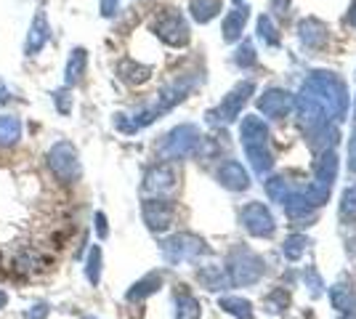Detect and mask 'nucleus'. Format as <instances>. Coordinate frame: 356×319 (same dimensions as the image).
Instances as JSON below:
<instances>
[{"instance_id":"1","label":"nucleus","mask_w":356,"mask_h":319,"mask_svg":"<svg viewBox=\"0 0 356 319\" xmlns=\"http://www.w3.org/2000/svg\"><path fill=\"white\" fill-rule=\"evenodd\" d=\"M306 93H312L314 99L327 109L330 117H341L346 112V88H343L341 80H335L332 75H314L309 83H306Z\"/></svg>"},{"instance_id":"2","label":"nucleus","mask_w":356,"mask_h":319,"mask_svg":"<svg viewBox=\"0 0 356 319\" xmlns=\"http://www.w3.org/2000/svg\"><path fill=\"white\" fill-rule=\"evenodd\" d=\"M45 163L48 170L56 176V181L61 183H77L83 176V165H80V157L70 141H56L48 154H45Z\"/></svg>"},{"instance_id":"3","label":"nucleus","mask_w":356,"mask_h":319,"mask_svg":"<svg viewBox=\"0 0 356 319\" xmlns=\"http://www.w3.org/2000/svg\"><path fill=\"white\" fill-rule=\"evenodd\" d=\"M200 131L194 125H178L170 133H165L157 152L163 160H184V157H192L200 147Z\"/></svg>"},{"instance_id":"4","label":"nucleus","mask_w":356,"mask_h":319,"mask_svg":"<svg viewBox=\"0 0 356 319\" xmlns=\"http://www.w3.org/2000/svg\"><path fill=\"white\" fill-rule=\"evenodd\" d=\"M152 32L163 40L165 46H170V48H184L189 43V24H186V19L178 14V11H173V8H168V11L154 16Z\"/></svg>"},{"instance_id":"5","label":"nucleus","mask_w":356,"mask_h":319,"mask_svg":"<svg viewBox=\"0 0 356 319\" xmlns=\"http://www.w3.org/2000/svg\"><path fill=\"white\" fill-rule=\"evenodd\" d=\"M202 253H205V243H202L200 237H194V234H186V231L173 234L170 240L163 243V256H165V261H170V263L194 261L197 256H202Z\"/></svg>"},{"instance_id":"6","label":"nucleus","mask_w":356,"mask_h":319,"mask_svg":"<svg viewBox=\"0 0 356 319\" xmlns=\"http://www.w3.org/2000/svg\"><path fill=\"white\" fill-rule=\"evenodd\" d=\"M261 272H264L261 259L252 256L250 250H237L229 261V279L234 285H252V282H258Z\"/></svg>"},{"instance_id":"7","label":"nucleus","mask_w":356,"mask_h":319,"mask_svg":"<svg viewBox=\"0 0 356 319\" xmlns=\"http://www.w3.org/2000/svg\"><path fill=\"white\" fill-rule=\"evenodd\" d=\"M176 183H178L176 167L168 165V163H157V165L149 167L147 176H144V192L152 195V197H165V195H170L176 189Z\"/></svg>"},{"instance_id":"8","label":"nucleus","mask_w":356,"mask_h":319,"mask_svg":"<svg viewBox=\"0 0 356 319\" xmlns=\"http://www.w3.org/2000/svg\"><path fill=\"white\" fill-rule=\"evenodd\" d=\"M141 215H144V224L152 231H165V229H170V224L176 221V208H173L170 199L152 197L141 205Z\"/></svg>"},{"instance_id":"9","label":"nucleus","mask_w":356,"mask_h":319,"mask_svg":"<svg viewBox=\"0 0 356 319\" xmlns=\"http://www.w3.org/2000/svg\"><path fill=\"white\" fill-rule=\"evenodd\" d=\"M48 40H51V22H48V14H45L43 8H38L35 16H32L30 32L24 38V54L27 56H38L48 46Z\"/></svg>"},{"instance_id":"10","label":"nucleus","mask_w":356,"mask_h":319,"mask_svg":"<svg viewBox=\"0 0 356 319\" xmlns=\"http://www.w3.org/2000/svg\"><path fill=\"white\" fill-rule=\"evenodd\" d=\"M242 224L252 237H271L274 234V218H271L266 205H261V202H250L242 211Z\"/></svg>"},{"instance_id":"11","label":"nucleus","mask_w":356,"mask_h":319,"mask_svg":"<svg viewBox=\"0 0 356 319\" xmlns=\"http://www.w3.org/2000/svg\"><path fill=\"white\" fill-rule=\"evenodd\" d=\"M258 109L264 117H284L293 109V96L284 91H266L258 99Z\"/></svg>"},{"instance_id":"12","label":"nucleus","mask_w":356,"mask_h":319,"mask_svg":"<svg viewBox=\"0 0 356 319\" xmlns=\"http://www.w3.org/2000/svg\"><path fill=\"white\" fill-rule=\"evenodd\" d=\"M250 93H252V83H250V80H248V83H242V85H237L234 91L229 93V96H226V99L221 101V109H218L221 120H226V122L234 120L239 112H242V106L248 104Z\"/></svg>"},{"instance_id":"13","label":"nucleus","mask_w":356,"mask_h":319,"mask_svg":"<svg viewBox=\"0 0 356 319\" xmlns=\"http://www.w3.org/2000/svg\"><path fill=\"white\" fill-rule=\"evenodd\" d=\"M239 138H242V147L252 149V147H266L268 128L261 117H245L239 125Z\"/></svg>"},{"instance_id":"14","label":"nucleus","mask_w":356,"mask_h":319,"mask_svg":"<svg viewBox=\"0 0 356 319\" xmlns=\"http://www.w3.org/2000/svg\"><path fill=\"white\" fill-rule=\"evenodd\" d=\"M86 69H88V51L80 46L72 48L70 56H67V64H64V85H67V88H74V85L83 80Z\"/></svg>"},{"instance_id":"15","label":"nucleus","mask_w":356,"mask_h":319,"mask_svg":"<svg viewBox=\"0 0 356 319\" xmlns=\"http://www.w3.org/2000/svg\"><path fill=\"white\" fill-rule=\"evenodd\" d=\"M218 181L226 186V189H248V183H250V176H248V170L239 165L237 160H229V163H223L218 167Z\"/></svg>"},{"instance_id":"16","label":"nucleus","mask_w":356,"mask_h":319,"mask_svg":"<svg viewBox=\"0 0 356 319\" xmlns=\"http://www.w3.org/2000/svg\"><path fill=\"white\" fill-rule=\"evenodd\" d=\"M118 75L122 83H128V85H144L149 77H152V67L147 64H138L134 59H122L118 64Z\"/></svg>"},{"instance_id":"17","label":"nucleus","mask_w":356,"mask_h":319,"mask_svg":"<svg viewBox=\"0 0 356 319\" xmlns=\"http://www.w3.org/2000/svg\"><path fill=\"white\" fill-rule=\"evenodd\" d=\"M24 136V128H22V120L14 117V115H0V149H8V147H16Z\"/></svg>"},{"instance_id":"18","label":"nucleus","mask_w":356,"mask_h":319,"mask_svg":"<svg viewBox=\"0 0 356 319\" xmlns=\"http://www.w3.org/2000/svg\"><path fill=\"white\" fill-rule=\"evenodd\" d=\"M160 285H163V277H160L157 272H152V274H147L144 279H138L134 288L125 293V298H128L131 304H138V301L149 298L152 293H157V290H160Z\"/></svg>"},{"instance_id":"19","label":"nucleus","mask_w":356,"mask_h":319,"mask_svg":"<svg viewBox=\"0 0 356 319\" xmlns=\"http://www.w3.org/2000/svg\"><path fill=\"white\" fill-rule=\"evenodd\" d=\"M176 319H200V301L192 293H176Z\"/></svg>"},{"instance_id":"20","label":"nucleus","mask_w":356,"mask_h":319,"mask_svg":"<svg viewBox=\"0 0 356 319\" xmlns=\"http://www.w3.org/2000/svg\"><path fill=\"white\" fill-rule=\"evenodd\" d=\"M245 22H248V11L245 8H234L232 14L226 16V22H223V38L226 40H237L239 32L245 30Z\"/></svg>"},{"instance_id":"21","label":"nucleus","mask_w":356,"mask_h":319,"mask_svg":"<svg viewBox=\"0 0 356 319\" xmlns=\"http://www.w3.org/2000/svg\"><path fill=\"white\" fill-rule=\"evenodd\" d=\"M218 11H221V3L218 0H192V16L200 24L210 22Z\"/></svg>"},{"instance_id":"22","label":"nucleus","mask_w":356,"mask_h":319,"mask_svg":"<svg viewBox=\"0 0 356 319\" xmlns=\"http://www.w3.org/2000/svg\"><path fill=\"white\" fill-rule=\"evenodd\" d=\"M86 277H88V282L93 288H96L99 279H102V247H99V245L90 247L88 259H86Z\"/></svg>"},{"instance_id":"23","label":"nucleus","mask_w":356,"mask_h":319,"mask_svg":"<svg viewBox=\"0 0 356 319\" xmlns=\"http://www.w3.org/2000/svg\"><path fill=\"white\" fill-rule=\"evenodd\" d=\"M197 277H200V282L208 290H221V285L226 282V274H223L218 266H202V269L197 272Z\"/></svg>"},{"instance_id":"24","label":"nucleus","mask_w":356,"mask_h":319,"mask_svg":"<svg viewBox=\"0 0 356 319\" xmlns=\"http://www.w3.org/2000/svg\"><path fill=\"white\" fill-rule=\"evenodd\" d=\"M245 152H248V160L252 163L258 176H264V173L271 170V157H268L266 147H252V149H245Z\"/></svg>"},{"instance_id":"25","label":"nucleus","mask_w":356,"mask_h":319,"mask_svg":"<svg viewBox=\"0 0 356 319\" xmlns=\"http://www.w3.org/2000/svg\"><path fill=\"white\" fill-rule=\"evenodd\" d=\"M300 32H303V40H306V46H319V43L325 40V27H322L316 19H309V22H303V24H300Z\"/></svg>"},{"instance_id":"26","label":"nucleus","mask_w":356,"mask_h":319,"mask_svg":"<svg viewBox=\"0 0 356 319\" xmlns=\"http://www.w3.org/2000/svg\"><path fill=\"white\" fill-rule=\"evenodd\" d=\"M221 309L229 311V314H234L237 319H252L250 304L242 301V298H221Z\"/></svg>"},{"instance_id":"27","label":"nucleus","mask_w":356,"mask_h":319,"mask_svg":"<svg viewBox=\"0 0 356 319\" xmlns=\"http://www.w3.org/2000/svg\"><path fill=\"white\" fill-rule=\"evenodd\" d=\"M51 96H54V106H56L59 115H70L72 112V88L64 85V88H56Z\"/></svg>"},{"instance_id":"28","label":"nucleus","mask_w":356,"mask_h":319,"mask_svg":"<svg viewBox=\"0 0 356 319\" xmlns=\"http://www.w3.org/2000/svg\"><path fill=\"white\" fill-rule=\"evenodd\" d=\"M341 215H343V218H348V221H354V218H356V183H354V186H348V189L343 192Z\"/></svg>"},{"instance_id":"29","label":"nucleus","mask_w":356,"mask_h":319,"mask_svg":"<svg viewBox=\"0 0 356 319\" xmlns=\"http://www.w3.org/2000/svg\"><path fill=\"white\" fill-rule=\"evenodd\" d=\"M284 256L290 261H298L300 256H303V250H306V237H300V234H293L287 243H284Z\"/></svg>"},{"instance_id":"30","label":"nucleus","mask_w":356,"mask_h":319,"mask_svg":"<svg viewBox=\"0 0 356 319\" xmlns=\"http://www.w3.org/2000/svg\"><path fill=\"white\" fill-rule=\"evenodd\" d=\"M258 35H261V40H264L266 46H277L280 35H277L274 24H271V16H261V22H258Z\"/></svg>"},{"instance_id":"31","label":"nucleus","mask_w":356,"mask_h":319,"mask_svg":"<svg viewBox=\"0 0 356 319\" xmlns=\"http://www.w3.org/2000/svg\"><path fill=\"white\" fill-rule=\"evenodd\" d=\"M332 304H335V309H341V311H351L356 306V301L351 293H346V288H335L332 290Z\"/></svg>"},{"instance_id":"32","label":"nucleus","mask_w":356,"mask_h":319,"mask_svg":"<svg viewBox=\"0 0 356 319\" xmlns=\"http://www.w3.org/2000/svg\"><path fill=\"white\" fill-rule=\"evenodd\" d=\"M115 125H118V131H122V133H136L138 131L136 122L128 115H115Z\"/></svg>"},{"instance_id":"33","label":"nucleus","mask_w":356,"mask_h":319,"mask_svg":"<svg viewBox=\"0 0 356 319\" xmlns=\"http://www.w3.org/2000/svg\"><path fill=\"white\" fill-rule=\"evenodd\" d=\"M48 311H51V306L48 304H35L32 309L24 311V319H45L48 317Z\"/></svg>"},{"instance_id":"34","label":"nucleus","mask_w":356,"mask_h":319,"mask_svg":"<svg viewBox=\"0 0 356 319\" xmlns=\"http://www.w3.org/2000/svg\"><path fill=\"white\" fill-rule=\"evenodd\" d=\"M237 61L242 64V67H250L252 61H255V54H252V46H250V43H245V46L239 48Z\"/></svg>"},{"instance_id":"35","label":"nucleus","mask_w":356,"mask_h":319,"mask_svg":"<svg viewBox=\"0 0 356 319\" xmlns=\"http://www.w3.org/2000/svg\"><path fill=\"white\" fill-rule=\"evenodd\" d=\"M120 0H99V8H102V16H115L118 14Z\"/></svg>"},{"instance_id":"36","label":"nucleus","mask_w":356,"mask_h":319,"mask_svg":"<svg viewBox=\"0 0 356 319\" xmlns=\"http://www.w3.org/2000/svg\"><path fill=\"white\" fill-rule=\"evenodd\" d=\"M348 167L356 173V128L351 133V141H348Z\"/></svg>"},{"instance_id":"37","label":"nucleus","mask_w":356,"mask_h":319,"mask_svg":"<svg viewBox=\"0 0 356 319\" xmlns=\"http://www.w3.org/2000/svg\"><path fill=\"white\" fill-rule=\"evenodd\" d=\"M96 231H99V237H106V234H109V227H106L104 213H96Z\"/></svg>"},{"instance_id":"38","label":"nucleus","mask_w":356,"mask_h":319,"mask_svg":"<svg viewBox=\"0 0 356 319\" xmlns=\"http://www.w3.org/2000/svg\"><path fill=\"white\" fill-rule=\"evenodd\" d=\"M8 99H11V93H8V85H6L3 80H0V104H6Z\"/></svg>"},{"instance_id":"39","label":"nucleus","mask_w":356,"mask_h":319,"mask_svg":"<svg viewBox=\"0 0 356 319\" xmlns=\"http://www.w3.org/2000/svg\"><path fill=\"white\" fill-rule=\"evenodd\" d=\"M348 24H351V27H356V0L351 3V11H348Z\"/></svg>"},{"instance_id":"40","label":"nucleus","mask_w":356,"mask_h":319,"mask_svg":"<svg viewBox=\"0 0 356 319\" xmlns=\"http://www.w3.org/2000/svg\"><path fill=\"white\" fill-rule=\"evenodd\" d=\"M6 304H8V293H6V290H0V309H3Z\"/></svg>"},{"instance_id":"41","label":"nucleus","mask_w":356,"mask_h":319,"mask_svg":"<svg viewBox=\"0 0 356 319\" xmlns=\"http://www.w3.org/2000/svg\"><path fill=\"white\" fill-rule=\"evenodd\" d=\"M86 319H96V317H86Z\"/></svg>"},{"instance_id":"42","label":"nucleus","mask_w":356,"mask_h":319,"mask_svg":"<svg viewBox=\"0 0 356 319\" xmlns=\"http://www.w3.org/2000/svg\"><path fill=\"white\" fill-rule=\"evenodd\" d=\"M237 3H239V0H237Z\"/></svg>"}]
</instances>
